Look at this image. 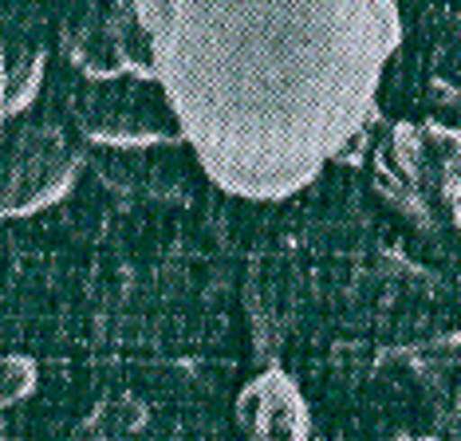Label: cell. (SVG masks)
I'll return each mask as SVG.
<instances>
[{
	"label": "cell",
	"instance_id": "cell-1",
	"mask_svg": "<svg viewBox=\"0 0 461 441\" xmlns=\"http://www.w3.org/2000/svg\"><path fill=\"white\" fill-rule=\"evenodd\" d=\"M398 48V0H177L154 68L209 182L285 202L359 146Z\"/></svg>",
	"mask_w": 461,
	"mask_h": 441
},
{
	"label": "cell",
	"instance_id": "cell-2",
	"mask_svg": "<svg viewBox=\"0 0 461 441\" xmlns=\"http://www.w3.org/2000/svg\"><path fill=\"white\" fill-rule=\"evenodd\" d=\"M83 174L76 134L56 114H16L0 139V220L36 217L59 205Z\"/></svg>",
	"mask_w": 461,
	"mask_h": 441
},
{
	"label": "cell",
	"instance_id": "cell-3",
	"mask_svg": "<svg viewBox=\"0 0 461 441\" xmlns=\"http://www.w3.org/2000/svg\"><path fill=\"white\" fill-rule=\"evenodd\" d=\"M71 68L87 79H142L158 83L154 40L142 28L131 0H103L87 20H79L68 44Z\"/></svg>",
	"mask_w": 461,
	"mask_h": 441
},
{
	"label": "cell",
	"instance_id": "cell-4",
	"mask_svg": "<svg viewBox=\"0 0 461 441\" xmlns=\"http://www.w3.org/2000/svg\"><path fill=\"white\" fill-rule=\"evenodd\" d=\"M237 422L253 437H308L312 410L303 402L300 386L285 371H265L249 378L237 394Z\"/></svg>",
	"mask_w": 461,
	"mask_h": 441
},
{
	"label": "cell",
	"instance_id": "cell-5",
	"mask_svg": "<svg viewBox=\"0 0 461 441\" xmlns=\"http://www.w3.org/2000/svg\"><path fill=\"white\" fill-rule=\"evenodd\" d=\"M394 150L418 185H438L446 197L461 194V130L438 122H398Z\"/></svg>",
	"mask_w": 461,
	"mask_h": 441
},
{
	"label": "cell",
	"instance_id": "cell-6",
	"mask_svg": "<svg viewBox=\"0 0 461 441\" xmlns=\"http://www.w3.org/2000/svg\"><path fill=\"white\" fill-rule=\"evenodd\" d=\"M44 48H13L8 51V119L32 111L44 91Z\"/></svg>",
	"mask_w": 461,
	"mask_h": 441
},
{
	"label": "cell",
	"instance_id": "cell-7",
	"mask_svg": "<svg viewBox=\"0 0 461 441\" xmlns=\"http://www.w3.org/2000/svg\"><path fill=\"white\" fill-rule=\"evenodd\" d=\"M32 391H36V363L24 359V355H5L0 359V410L16 406Z\"/></svg>",
	"mask_w": 461,
	"mask_h": 441
},
{
	"label": "cell",
	"instance_id": "cell-8",
	"mask_svg": "<svg viewBox=\"0 0 461 441\" xmlns=\"http://www.w3.org/2000/svg\"><path fill=\"white\" fill-rule=\"evenodd\" d=\"M134 4V13H139L142 20V28L150 32V40H158V32L170 24V16H174V4L177 0H131Z\"/></svg>",
	"mask_w": 461,
	"mask_h": 441
},
{
	"label": "cell",
	"instance_id": "cell-9",
	"mask_svg": "<svg viewBox=\"0 0 461 441\" xmlns=\"http://www.w3.org/2000/svg\"><path fill=\"white\" fill-rule=\"evenodd\" d=\"M8 126V48H0V139Z\"/></svg>",
	"mask_w": 461,
	"mask_h": 441
}]
</instances>
